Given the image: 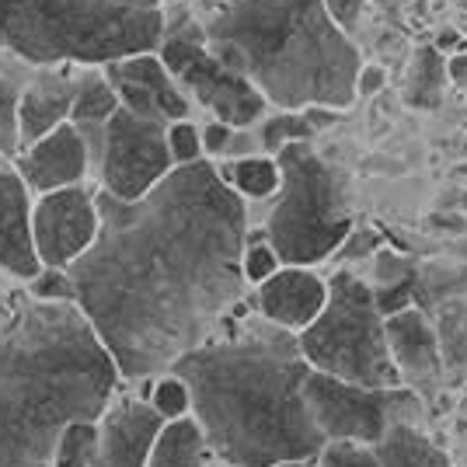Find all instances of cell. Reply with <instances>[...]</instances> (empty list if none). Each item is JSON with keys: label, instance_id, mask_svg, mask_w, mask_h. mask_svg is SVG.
<instances>
[{"label": "cell", "instance_id": "1", "mask_svg": "<svg viewBox=\"0 0 467 467\" xmlns=\"http://www.w3.org/2000/svg\"><path fill=\"white\" fill-rule=\"evenodd\" d=\"M95 202V244L67 275L122 384H140L210 342L244 304L248 210L213 161L175 168L137 202L105 192Z\"/></svg>", "mask_w": 467, "mask_h": 467}, {"label": "cell", "instance_id": "2", "mask_svg": "<svg viewBox=\"0 0 467 467\" xmlns=\"http://www.w3.org/2000/svg\"><path fill=\"white\" fill-rule=\"evenodd\" d=\"M168 373L189 388L202 443L223 467H283L314 461L325 440L304 405V363L296 335L234 314L210 342Z\"/></svg>", "mask_w": 467, "mask_h": 467}, {"label": "cell", "instance_id": "3", "mask_svg": "<svg viewBox=\"0 0 467 467\" xmlns=\"http://www.w3.org/2000/svg\"><path fill=\"white\" fill-rule=\"evenodd\" d=\"M119 388L78 304H11L0 314V467H53L59 432L98 422Z\"/></svg>", "mask_w": 467, "mask_h": 467}, {"label": "cell", "instance_id": "4", "mask_svg": "<svg viewBox=\"0 0 467 467\" xmlns=\"http://www.w3.org/2000/svg\"><path fill=\"white\" fill-rule=\"evenodd\" d=\"M202 46L283 112L346 109L363 67L321 0H216Z\"/></svg>", "mask_w": 467, "mask_h": 467}, {"label": "cell", "instance_id": "5", "mask_svg": "<svg viewBox=\"0 0 467 467\" xmlns=\"http://www.w3.org/2000/svg\"><path fill=\"white\" fill-rule=\"evenodd\" d=\"M161 39V0H0V53L36 70H101Z\"/></svg>", "mask_w": 467, "mask_h": 467}, {"label": "cell", "instance_id": "6", "mask_svg": "<svg viewBox=\"0 0 467 467\" xmlns=\"http://www.w3.org/2000/svg\"><path fill=\"white\" fill-rule=\"evenodd\" d=\"M275 164L279 192L265 223V241L283 265L311 269L338 252L352 231L346 185L307 143L283 147Z\"/></svg>", "mask_w": 467, "mask_h": 467}, {"label": "cell", "instance_id": "7", "mask_svg": "<svg viewBox=\"0 0 467 467\" xmlns=\"http://www.w3.org/2000/svg\"><path fill=\"white\" fill-rule=\"evenodd\" d=\"M296 346L314 373L373 390L401 388L388 352L384 314L377 311L370 283L352 269H338L328 279L325 311L296 335Z\"/></svg>", "mask_w": 467, "mask_h": 467}, {"label": "cell", "instance_id": "8", "mask_svg": "<svg viewBox=\"0 0 467 467\" xmlns=\"http://www.w3.org/2000/svg\"><path fill=\"white\" fill-rule=\"evenodd\" d=\"M304 405L325 443H363L377 447L394 426L426 429L429 409L405 388H359L325 373L304 377Z\"/></svg>", "mask_w": 467, "mask_h": 467}, {"label": "cell", "instance_id": "9", "mask_svg": "<svg viewBox=\"0 0 467 467\" xmlns=\"http://www.w3.org/2000/svg\"><path fill=\"white\" fill-rule=\"evenodd\" d=\"M157 49H161L157 57L164 63V70L175 78V84L185 91V98L192 95L213 116V122H223L231 130H248L262 119L265 98L258 95L241 74L227 70L202 46V36L171 32V36L161 39Z\"/></svg>", "mask_w": 467, "mask_h": 467}, {"label": "cell", "instance_id": "10", "mask_svg": "<svg viewBox=\"0 0 467 467\" xmlns=\"http://www.w3.org/2000/svg\"><path fill=\"white\" fill-rule=\"evenodd\" d=\"M168 126L154 119H140L126 109L101 126L98 143V182L101 192L119 202H137L175 171L168 154Z\"/></svg>", "mask_w": 467, "mask_h": 467}, {"label": "cell", "instance_id": "11", "mask_svg": "<svg viewBox=\"0 0 467 467\" xmlns=\"http://www.w3.org/2000/svg\"><path fill=\"white\" fill-rule=\"evenodd\" d=\"M91 185H70L32 199V244L42 269H70L98 237Z\"/></svg>", "mask_w": 467, "mask_h": 467}, {"label": "cell", "instance_id": "12", "mask_svg": "<svg viewBox=\"0 0 467 467\" xmlns=\"http://www.w3.org/2000/svg\"><path fill=\"white\" fill-rule=\"evenodd\" d=\"M384 335L401 388L411 390L426 409H432L447 390V370L432 331V317L422 307L398 311L384 317Z\"/></svg>", "mask_w": 467, "mask_h": 467}, {"label": "cell", "instance_id": "13", "mask_svg": "<svg viewBox=\"0 0 467 467\" xmlns=\"http://www.w3.org/2000/svg\"><path fill=\"white\" fill-rule=\"evenodd\" d=\"M101 74L112 84L119 109H126V112H133L140 119L164 122V126L189 119L192 105H189L185 91L175 84V78L164 70L157 53H140V57L105 63Z\"/></svg>", "mask_w": 467, "mask_h": 467}, {"label": "cell", "instance_id": "14", "mask_svg": "<svg viewBox=\"0 0 467 467\" xmlns=\"http://www.w3.org/2000/svg\"><path fill=\"white\" fill-rule=\"evenodd\" d=\"M15 171L32 195L57 192L70 185H84L91 171V150L88 140L74 122H63L53 133L21 147L15 157Z\"/></svg>", "mask_w": 467, "mask_h": 467}, {"label": "cell", "instance_id": "15", "mask_svg": "<svg viewBox=\"0 0 467 467\" xmlns=\"http://www.w3.org/2000/svg\"><path fill=\"white\" fill-rule=\"evenodd\" d=\"M164 419L143 398H112V405L98 419V450L91 467H147Z\"/></svg>", "mask_w": 467, "mask_h": 467}, {"label": "cell", "instance_id": "16", "mask_svg": "<svg viewBox=\"0 0 467 467\" xmlns=\"http://www.w3.org/2000/svg\"><path fill=\"white\" fill-rule=\"evenodd\" d=\"M325 300H328V279H321L314 269L283 265L273 279L254 286L252 307L273 328L300 335L317 314L325 311Z\"/></svg>", "mask_w": 467, "mask_h": 467}, {"label": "cell", "instance_id": "17", "mask_svg": "<svg viewBox=\"0 0 467 467\" xmlns=\"http://www.w3.org/2000/svg\"><path fill=\"white\" fill-rule=\"evenodd\" d=\"M78 67H49V70H32L21 88L18 105V143L28 147L53 133L57 126L70 122V105L78 91ZM18 147V150H21Z\"/></svg>", "mask_w": 467, "mask_h": 467}, {"label": "cell", "instance_id": "18", "mask_svg": "<svg viewBox=\"0 0 467 467\" xmlns=\"http://www.w3.org/2000/svg\"><path fill=\"white\" fill-rule=\"evenodd\" d=\"M0 273L32 283L42 273L32 244V192L15 168H0Z\"/></svg>", "mask_w": 467, "mask_h": 467}, {"label": "cell", "instance_id": "19", "mask_svg": "<svg viewBox=\"0 0 467 467\" xmlns=\"http://www.w3.org/2000/svg\"><path fill=\"white\" fill-rule=\"evenodd\" d=\"M377 467H457L453 457L440 447L426 429L394 426L377 443Z\"/></svg>", "mask_w": 467, "mask_h": 467}, {"label": "cell", "instance_id": "20", "mask_svg": "<svg viewBox=\"0 0 467 467\" xmlns=\"http://www.w3.org/2000/svg\"><path fill=\"white\" fill-rule=\"evenodd\" d=\"M432 331H436L440 356H443L447 388H464L467 384V293L436 307Z\"/></svg>", "mask_w": 467, "mask_h": 467}, {"label": "cell", "instance_id": "21", "mask_svg": "<svg viewBox=\"0 0 467 467\" xmlns=\"http://www.w3.org/2000/svg\"><path fill=\"white\" fill-rule=\"evenodd\" d=\"M220 182L231 189L237 199H269L279 192V164L275 157H237V161H223L216 164Z\"/></svg>", "mask_w": 467, "mask_h": 467}, {"label": "cell", "instance_id": "22", "mask_svg": "<svg viewBox=\"0 0 467 467\" xmlns=\"http://www.w3.org/2000/svg\"><path fill=\"white\" fill-rule=\"evenodd\" d=\"M210 464H213V457H210V450L202 443L195 422L192 419H178V422L164 426L147 467H210Z\"/></svg>", "mask_w": 467, "mask_h": 467}, {"label": "cell", "instance_id": "23", "mask_svg": "<svg viewBox=\"0 0 467 467\" xmlns=\"http://www.w3.org/2000/svg\"><path fill=\"white\" fill-rule=\"evenodd\" d=\"M119 98L112 84L105 80L101 70H80L78 91H74V105H70V122L78 130H91V126H105L116 116Z\"/></svg>", "mask_w": 467, "mask_h": 467}, {"label": "cell", "instance_id": "24", "mask_svg": "<svg viewBox=\"0 0 467 467\" xmlns=\"http://www.w3.org/2000/svg\"><path fill=\"white\" fill-rule=\"evenodd\" d=\"M443 80H447V63L443 57L422 46L415 59H411V78H409V105L411 109H436L443 101Z\"/></svg>", "mask_w": 467, "mask_h": 467}, {"label": "cell", "instance_id": "25", "mask_svg": "<svg viewBox=\"0 0 467 467\" xmlns=\"http://www.w3.org/2000/svg\"><path fill=\"white\" fill-rule=\"evenodd\" d=\"M98 450V422H70L59 432L53 467H91Z\"/></svg>", "mask_w": 467, "mask_h": 467}, {"label": "cell", "instance_id": "26", "mask_svg": "<svg viewBox=\"0 0 467 467\" xmlns=\"http://www.w3.org/2000/svg\"><path fill=\"white\" fill-rule=\"evenodd\" d=\"M25 78L21 74H0V157H18V105Z\"/></svg>", "mask_w": 467, "mask_h": 467}, {"label": "cell", "instance_id": "27", "mask_svg": "<svg viewBox=\"0 0 467 467\" xmlns=\"http://www.w3.org/2000/svg\"><path fill=\"white\" fill-rule=\"evenodd\" d=\"M147 405H150L164 422H178V419H189L192 398H189V388L178 380L175 373H161V377L150 380Z\"/></svg>", "mask_w": 467, "mask_h": 467}, {"label": "cell", "instance_id": "28", "mask_svg": "<svg viewBox=\"0 0 467 467\" xmlns=\"http://www.w3.org/2000/svg\"><path fill=\"white\" fill-rule=\"evenodd\" d=\"M262 147L269 154H279L283 147L290 143H307L311 140V122L304 119V112H283V116H273L262 122Z\"/></svg>", "mask_w": 467, "mask_h": 467}, {"label": "cell", "instance_id": "29", "mask_svg": "<svg viewBox=\"0 0 467 467\" xmlns=\"http://www.w3.org/2000/svg\"><path fill=\"white\" fill-rule=\"evenodd\" d=\"M415 283V262L405 254L380 248L373 254V283L370 290H398V286H409Z\"/></svg>", "mask_w": 467, "mask_h": 467}, {"label": "cell", "instance_id": "30", "mask_svg": "<svg viewBox=\"0 0 467 467\" xmlns=\"http://www.w3.org/2000/svg\"><path fill=\"white\" fill-rule=\"evenodd\" d=\"M283 269L279 254L269 248V241H244V252H241V275H244V286H262L265 279H273Z\"/></svg>", "mask_w": 467, "mask_h": 467}, {"label": "cell", "instance_id": "31", "mask_svg": "<svg viewBox=\"0 0 467 467\" xmlns=\"http://www.w3.org/2000/svg\"><path fill=\"white\" fill-rule=\"evenodd\" d=\"M168 154H171V164L175 168H185V164H195V161H206L202 157V143H199V126L182 119V122H171L168 126Z\"/></svg>", "mask_w": 467, "mask_h": 467}, {"label": "cell", "instance_id": "32", "mask_svg": "<svg viewBox=\"0 0 467 467\" xmlns=\"http://www.w3.org/2000/svg\"><path fill=\"white\" fill-rule=\"evenodd\" d=\"M377 447L363 443H325L314 457V467H377Z\"/></svg>", "mask_w": 467, "mask_h": 467}, {"label": "cell", "instance_id": "33", "mask_svg": "<svg viewBox=\"0 0 467 467\" xmlns=\"http://www.w3.org/2000/svg\"><path fill=\"white\" fill-rule=\"evenodd\" d=\"M28 296L42 300V304H74V286H70L67 269H42L28 283Z\"/></svg>", "mask_w": 467, "mask_h": 467}, {"label": "cell", "instance_id": "34", "mask_svg": "<svg viewBox=\"0 0 467 467\" xmlns=\"http://www.w3.org/2000/svg\"><path fill=\"white\" fill-rule=\"evenodd\" d=\"M380 248H384V244H380V237H377L373 231H367V227H359V231H356V227H352L349 237L342 241V248H338V252H342L346 262H359V258H373Z\"/></svg>", "mask_w": 467, "mask_h": 467}, {"label": "cell", "instance_id": "35", "mask_svg": "<svg viewBox=\"0 0 467 467\" xmlns=\"http://www.w3.org/2000/svg\"><path fill=\"white\" fill-rule=\"evenodd\" d=\"M231 137H234L231 126H223V122H206V126L199 130L202 157H206V161H210V157H223L227 154V147H231Z\"/></svg>", "mask_w": 467, "mask_h": 467}, {"label": "cell", "instance_id": "36", "mask_svg": "<svg viewBox=\"0 0 467 467\" xmlns=\"http://www.w3.org/2000/svg\"><path fill=\"white\" fill-rule=\"evenodd\" d=\"M325 4V11H328V18L342 28V32H352L356 28V21H359V11H363V4L367 0H321Z\"/></svg>", "mask_w": 467, "mask_h": 467}, {"label": "cell", "instance_id": "37", "mask_svg": "<svg viewBox=\"0 0 467 467\" xmlns=\"http://www.w3.org/2000/svg\"><path fill=\"white\" fill-rule=\"evenodd\" d=\"M388 84V74H384V67H359V74H356V95H373V91H380Z\"/></svg>", "mask_w": 467, "mask_h": 467}, {"label": "cell", "instance_id": "38", "mask_svg": "<svg viewBox=\"0 0 467 467\" xmlns=\"http://www.w3.org/2000/svg\"><path fill=\"white\" fill-rule=\"evenodd\" d=\"M432 49L443 57V53H450V57H457V53H464L467 49V36L461 32V28H443L440 36H436V42H432Z\"/></svg>", "mask_w": 467, "mask_h": 467}, {"label": "cell", "instance_id": "39", "mask_svg": "<svg viewBox=\"0 0 467 467\" xmlns=\"http://www.w3.org/2000/svg\"><path fill=\"white\" fill-rule=\"evenodd\" d=\"M447 78L453 80L457 88H464V91H467V49L447 59Z\"/></svg>", "mask_w": 467, "mask_h": 467}, {"label": "cell", "instance_id": "40", "mask_svg": "<svg viewBox=\"0 0 467 467\" xmlns=\"http://www.w3.org/2000/svg\"><path fill=\"white\" fill-rule=\"evenodd\" d=\"M283 467H314V461H307V464H283Z\"/></svg>", "mask_w": 467, "mask_h": 467}, {"label": "cell", "instance_id": "41", "mask_svg": "<svg viewBox=\"0 0 467 467\" xmlns=\"http://www.w3.org/2000/svg\"><path fill=\"white\" fill-rule=\"evenodd\" d=\"M464 409H467V401H464ZM464 432H467V411H464ZM464 440H467V436H464Z\"/></svg>", "mask_w": 467, "mask_h": 467}, {"label": "cell", "instance_id": "42", "mask_svg": "<svg viewBox=\"0 0 467 467\" xmlns=\"http://www.w3.org/2000/svg\"><path fill=\"white\" fill-rule=\"evenodd\" d=\"M0 168H4V157H0Z\"/></svg>", "mask_w": 467, "mask_h": 467}, {"label": "cell", "instance_id": "43", "mask_svg": "<svg viewBox=\"0 0 467 467\" xmlns=\"http://www.w3.org/2000/svg\"><path fill=\"white\" fill-rule=\"evenodd\" d=\"M161 4H164V0H161Z\"/></svg>", "mask_w": 467, "mask_h": 467}]
</instances>
